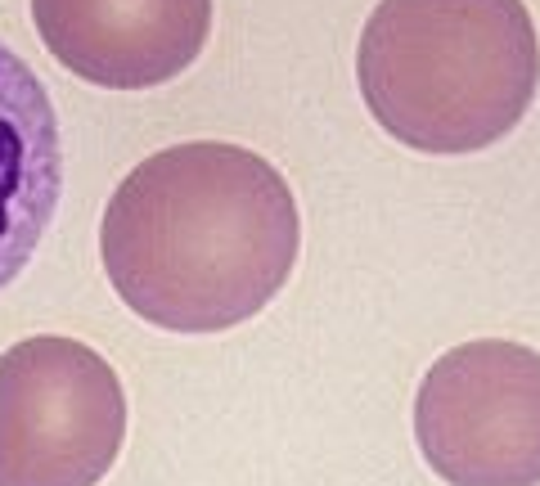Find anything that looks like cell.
Returning <instances> with one entry per match:
<instances>
[{
  "mask_svg": "<svg viewBox=\"0 0 540 486\" xmlns=\"http://www.w3.org/2000/svg\"><path fill=\"white\" fill-rule=\"evenodd\" d=\"M302 212L288 176L234 140H180L122 176L99 221L108 284L144 324L230 333L288 288Z\"/></svg>",
  "mask_w": 540,
  "mask_h": 486,
  "instance_id": "obj_1",
  "label": "cell"
},
{
  "mask_svg": "<svg viewBox=\"0 0 540 486\" xmlns=\"http://www.w3.org/2000/svg\"><path fill=\"white\" fill-rule=\"evenodd\" d=\"M216 0H32L50 59L99 90H153L185 77L212 41Z\"/></svg>",
  "mask_w": 540,
  "mask_h": 486,
  "instance_id": "obj_5",
  "label": "cell"
},
{
  "mask_svg": "<svg viewBox=\"0 0 540 486\" xmlns=\"http://www.w3.org/2000/svg\"><path fill=\"white\" fill-rule=\"evenodd\" d=\"M63 194V131L36 68L0 41V293L27 270Z\"/></svg>",
  "mask_w": 540,
  "mask_h": 486,
  "instance_id": "obj_6",
  "label": "cell"
},
{
  "mask_svg": "<svg viewBox=\"0 0 540 486\" xmlns=\"http://www.w3.org/2000/svg\"><path fill=\"white\" fill-rule=\"evenodd\" d=\"M414 446L446 486H540V351L518 338L441 351L414 392Z\"/></svg>",
  "mask_w": 540,
  "mask_h": 486,
  "instance_id": "obj_4",
  "label": "cell"
},
{
  "mask_svg": "<svg viewBox=\"0 0 540 486\" xmlns=\"http://www.w3.org/2000/svg\"><path fill=\"white\" fill-rule=\"evenodd\" d=\"M122 446V378L90 342L36 333L0 351V486H99Z\"/></svg>",
  "mask_w": 540,
  "mask_h": 486,
  "instance_id": "obj_3",
  "label": "cell"
},
{
  "mask_svg": "<svg viewBox=\"0 0 540 486\" xmlns=\"http://www.w3.org/2000/svg\"><path fill=\"white\" fill-rule=\"evenodd\" d=\"M356 86L396 144L464 158L522 126L540 95V32L522 0H378Z\"/></svg>",
  "mask_w": 540,
  "mask_h": 486,
  "instance_id": "obj_2",
  "label": "cell"
}]
</instances>
